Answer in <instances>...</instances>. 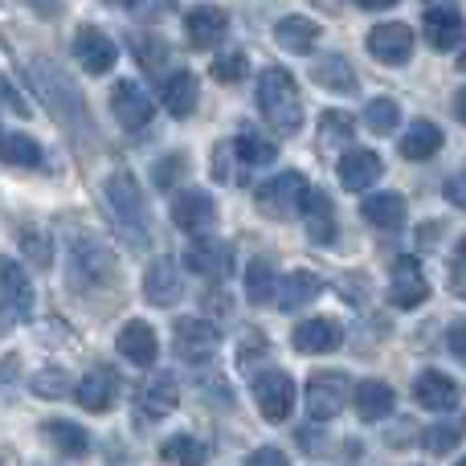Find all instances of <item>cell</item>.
<instances>
[{"label": "cell", "instance_id": "21", "mask_svg": "<svg viewBox=\"0 0 466 466\" xmlns=\"http://www.w3.org/2000/svg\"><path fill=\"white\" fill-rule=\"evenodd\" d=\"M197 98H201V90H197V74H193V70H172V74H164V82H160V103H164V111H168L172 119H188V115L197 111Z\"/></svg>", "mask_w": 466, "mask_h": 466}, {"label": "cell", "instance_id": "5", "mask_svg": "<svg viewBox=\"0 0 466 466\" xmlns=\"http://www.w3.org/2000/svg\"><path fill=\"white\" fill-rule=\"evenodd\" d=\"M348 397H352V385L339 369H323V372H311L307 377V413L315 421H331L344 413Z\"/></svg>", "mask_w": 466, "mask_h": 466}, {"label": "cell", "instance_id": "22", "mask_svg": "<svg viewBox=\"0 0 466 466\" xmlns=\"http://www.w3.org/2000/svg\"><path fill=\"white\" fill-rule=\"evenodd\" d=\"M303 226H307V238L319 241V246H331L336 241V205H331V197L323 193V188H307L303 197Z\"/></svg>", "mask_w": 466, "mask_h": 466}, {"label": "cell", "instance_id": "10", "mask_svg": "<svg viewBox=\"0 0 466 466\" xmlns=\"http://www.w3.org/2000/svg\"><path fill=\"white\" fill-rule=\"evenodd\" d=\"M111 111H115V119L123 123L127 131H139V127H147L152 123V115H156V106H152V98H147V90L139 86V82H115L111 86Z\"/></svg>", "mask_w": 466, "mask_h": 466}, {"label": "cell", "instance_id": "11", "mask_svg": "<svg viewBox=\"0 0 466 466\" xmlns=\"http://www.w3.org/2000/svg\"><path fill=\"white\" fill-rule=\"evenodd\" d=\"M369 54L385 66H405L413 57V29L405 21H385L369 33Z\"/></svg>", "mask_w": 466, "mask_h": 466}, {"label": "cell", "instance_id": "8", "mask_svg": "<svg viewBox=\"0 0 466 466\" xmlns=\"http://www.w3.org/2000/svg\"><path fill=\"white\" fill-rule=\"evenodd\" d=\"M74 57H78V66L86 74H111L115 62H119V49H115V41L106 37L103 29L82 25V29L74 33Z\"/></svg>", "mask_w": 466, "mask_h": 466}, {"label": "cell", "instance_id": "15", "mask_svg": "<svg viewBox=\"0 0 466 466\" xmlns=\"http://www.w3.org/2000/svg\"><path fill=\"white\" fill-rule=\"evenodd\" d=\"M229 33V16L218 5H197L185 13V37L193 49H213Z\"/></svg>", "mask_w": 466, "mask_h": 466}, {"label": "cell", "instance_id": "55", "mask_svg": "<svg viewBox=\"0 0 466 466\" xmlns=\"http://www.w3.org/2000/svg\"><path fill=\"white\" fill-rule=\"evenodd\" d=\"M459 266H462V270H466V238L459 241Z\"/></svg>", "mask_w": 466, "mask_h": 466}, {"label": "cell", "instance_id": "52", "mask_svg": "<svg viewBox=\"0 0 466 466\" xmlns=\"http://www.w3.org/2000/svg\"><path fill=\"white\" fill-rule=\"evenodd\" d=\"M360 8H369V13H380V8H393L397 0H356Z\"/></svg>", "mask_w": 466, "mask_h": 466}, {"label": "cell", "instance_id": "6", "mask_svg": "<svg viewBox=\"0 0 466 466\" xmlns=\"http://www.w3.org/2000/svg\"><path fill=\"white\" fill-rule=\"evenodd\" d=\"M249 389H254V401H258V410H262L266 421L279 426V421L290 418V410H295V380H290L287 372H279V369L254 372Z\"/></svg>", "mask_w": 466, "mask_h": 466}, {"label": "cell", "instance_id": "9", "mask_svg": "<svg viewBox=\"0 0 466 466\" xmlns=\"http://www.w3.org/2000/svg\"><path fill=\"white\" fill-rule=\"evenodd\" d=\"M389 299H393V307H421L430 299V282L426 274H421V262L410 254H401L393 262V279H389Z\"/></svg>", "mask_w": 466, "mask_h": 466}, {"label": "cell", "instance_id": "40", "mask_svg": "<svg viewBox=\"0 0 466 466\" xmlns=\"http://www.w3.org/2000/svg\"><path fill=\"white\" fill-rule=\"evenodd\" d=\"M5 164H13V168H37L41 164L37 139L21 136V131H8L5 136Z\"/></svg>", "mask_w": 466, "mask_h": 466}, {"label": "cell", "instance_id": "16", "mask_svg": "<svg viewBox=\"0 0 466 466\" xmlns=\"http://www.w3.org/2000/svg\"><path fill=\"white\" fill-rule=\"evenodd\" d=\"M172 221L185 233H205L218 221V205H213V197L205 193V188H185V193H177V201H172Z\"/></svg>", "mask_w": 466, "mask_h": 466}, {"label": "cell", "instance_id": "32", "mask_svg": "<svg viewBox=\"0 0 466 466\" xmlns=\"http://www.w3.org/2000/svg\"><path fill=\"white\" fill-rule=\"evenodd\" d=\"M438 152H442V131H438V123L418 119L401 136V156L405 160H434Z\"/></svg>", "mask_w": 466, "mask_h": 466}, {"label": "cell", "instance_id": "23", "mask_svg": "<svg viewBox=\"0 0 466 466\" xmlns=\"http://www.w3.org/2000/svg\"><path fill=\"white\" fill-rule=\"evenodd\" d=\"M413 397H418L421 410H430V413H446V410H454V405H459V385H454V380L446 377V372L426 369L418 380H413Z\"/></svg>", "mask_w": 466, "mask_h": 466}, {"label": "cell", "instance_id": "50", "mask_svg": "<svg viewBox=\"0 0 466 466\" xmlns=\"http://www.w3.org/2000/svg\"><path fill=\"white\" fill-rule=\"evenodd\" d=\"M5 103H8V111H16V115H29V106L21 103V95H16V86H13V82H5Z\"/></svg>", "mask_w": 466, "mask_h": 466}, {"label": "cell", "instance_id": "34", "mask_svg": "<svg viewBox=\"0 0 466 466\" xmlns=\"http://www.w3.org/2000/svg\"><path fill=\"white\" fill-rule=\"evenodd\" d=\"M356 139V119L348 111H323L319 119V147L331 152V147H348Z\"/></svg>", "mask_w": 466, "mask_h": 466}, {"label": "cell", "instance_id": "2", "mask_svg": "<svg viewBox=\"0 0 466 466\" xmlns=\"http://www.w3.org/2000/svg\"><path fill=\"white\" fill-rule=\"evenodd\" d=\"M258 106L279 136H295L303 127V95H299V82L290 78V70L282 66H266L258 74Z\"/></svg>", "mask_w": 466, "mask_h": 466}, {"label": "cell", "instance_id": "49", "mask_svg": "<svg viewBox=\"0 0 466 466\" xmlns=\"http://www.w3.org/2000/svg\"><path fill=\"white\" fill-rule=\"evenodd\" d=\"M446 348H451L459 360H466V319H459L451 331H446Z\"/></svg>", "mask_w": 466, "mask_h": 466}, {"label": "cell", "instance_id": "24", "mask_svg": "<svg viewBox=\"0 0 466 466\" xmlns=\"http://www.w3.org/2000/svg\"><path fill=\"white\" fill-rule=\"evenodd\" d=\"M185 266L201 279H226L229 274V246L213 238H197L193 246L185 249Z\"/></svg>", "mask_w": 466, "mask_h": 466}, {"label": "cell", "instance_id": "14", "mask_svg": "<svg viewBox=\"0 0 466 466\" xmlns=\"http://www.w3.org/2000/svg\"><path fill=\"white\" fill-rule=\"evenodd\" d=\"M172 344H177V352L185 356L188 364H201L221 348V336L209 319H180L177 331H172Z\"/></svg>", "mask_w": 466, "mask_h": 466}, {"label": "cell", "instance_id": "45", "mask_svg": "<svg viewBox=\"0 0 466 466\" xmlns=\"http://www.w3.org/2000/svg\"><path fill=\"white\" fill-rule=\"evenodd\" d=\"M21 241H25V246H33V262H37V266H49V262H54V254H49V238H46L41 229H25Z\"/></svg>", "mask_w": 466, "mask_h": 466}, {"label": "cell", "instance_id": "38", "mask_svg": "<svg viewBox=\"0 0 466 466\" xmlns=\"http://www.w3.org/2000/svg\"><path fill=\"white\" fill-rule=\"evenodd\" d=\"M270 295H274V266L266 258H254L246 270V299L254 307H262V303H270Z\"/></svg>", "mask_w": 466, "mask_h": 466}, {"label": "cell", "instance_id": "46", "mask_svg": "<svg viewBox=\"0 0 466 466\" xmlns=\"http://www.w3.org/2000/svg\"><path fill=\"white\" fill-rule=\"evenodd\" d=\"M180 168H185V156H168L164 164H156V168H152L156 185H160V188H172V185H177V172H180Z\"/></svg>", "mask_w": 466, "mask_h": 466}, {"label": "cell", "instance_id": "25", "mask_svg": "<svg viewBox=\"0 0 466 466\" xmlns=\"http://www.w3.org/2000/svg\"><path fill=\"white\" fill-rule=\"evenodd\" d=\"M344 344V328L336 319H303L295 328V348L307 356H328Z\"/></svg>", "mask_w": 466, "mask_h": 466}, {"label": "cell", "instance_id": "1", "mask_svg": "<svg viewBox=\"0 0 466 466\" xmlns=\"http://www.w3.org/2000/svg\"><path fill=\"white\" fill-rule=\"evenodd\" d=\"M29 82L37 86L41 103L49 106V115H54L62 127L82 131V123H86V103H82V90L74 86V78L62 70V66L49 62V57H33L29 62Z\"/></svg>", "mask_w": 466, "mask_h": 466}, {"label": "cell", "instance_id": "18", "mask_svg": "<svg viewBox=\"0 0 466 466\" xmlns=\"http://www.w3.org/2000/svg\"><path fill=\"white\" fill-rule=\"evenodd\" d=\"M180 295H185V282H180L177 262L172 258H156L144 270V299L152 307H172L180 303Z\"/></svg>", "mask_w": 466, "mask_h": 466}, {"label": "cell", "instance_id": "20", "mask_svg": "<svg viewBox=\"0 0 466 466\" xmlns=\"http://www.w3.org/2000/svg\"><path fill=\"white\" fill-rule=\"evenodd\" d=\"M180 405V385L172 372H156V377L144 380V389H139V413L152 421L168 418V413H177Z\"/></svg>", "mask_w": 466, "mask_h": 466}, {"label": "cell", "instance_id": "35", "mask_svg": "<svg viewBox=\"0 0 466 466\" xmlns=\"http://www.w3.org/2000/svg\"><path fill=\"white\" fill-rule=\"evenodd\" d=\"M41 434H46L62 454H70V459H86V451H90L86 430H78L74 421H46Z\"/></svg>", "mask_w": 466, "mask_h": 466}, {"label": "cell", "instance_id": "12", "mask_svg": "<svg viewBox=\"0 0 466 466\" xmlns=\"http://www.w3.org/2000/svg\"><path fill=\"white\" fill-rule=\"evenodd\" d=\"M33 307V290H29V279H25V270L8 258L5 262V282H0V311H5V319H0V328L13 331L16 323L29 315Z\"/></svg>", "mask_w": 466, "mask_h": 466}, {"label": "cell", "instance_id": "29", "mask_svg": "<svg viewBox=\"0 0 466 466\" xmlns=\"http://www.w3.org/2000/svg\"><path fill=\"white\" fill-rule=\"evenodd\" d=\"M119 352L127 356L131 364H139V369H147V364L156 360V352H160V344H156V331L147 328L144 319H131L127 328L119 331Z\"/></svg>", "mask_w": 466, "mask_h": 466}, {"label": "cell", "instance_id": "30", "mask_svg": "<svg viewBox=\"0 0 466 466\" xmlns=\"http://www.w3.org/2000/svg\"><path fill=\"white\" fill-rule=\"evenodd\" d=\"M311 78L319 82L323 90H336V95H352L356 90V70L348 66L344 54H323L319 62L311 66Z\"/></svg>", "mask_w": 466, "mask_h": 466}, {"label": "cell", "instance_id": "3", "mask_svg": "<svg viewBox=\"0 0 466 466\" xmlns=\"http://www.w3.org/2000/svg\"><path fill=\"white\" fill-rule=\"evenodd\" d=\"M106 205H111L115 221H119V233L131 241V246L144 249L152 241V226H147V205H144V193H139L136 177L131 172H111L106 177Z\"/></svg>", "mask_w": 466, "mask_h": 466}, {"label": "cell", "instance_id": "36", "mask_svg": "<svg viewBox=\"0 0 466 466\" xmlns=\"http://www.w3.org/2000/svg\"><path fill=\"white\" fill-rule=\"evenodd\" d=\"M164 459H168L172 466H205L209 462V446L193 434H177V438L164 442Z\"/></svg>", "mask_w": 466, "mask_h": 466}, {"label": "cell", "instance_id": "57", "mask_svg": "<svg viewBox=\"0 0 466 466\" xmlns=\"http://www.w3.org/2000/svg\"><path fill=\"white\" fill-rule=\"evenodd\" d=\"M454 466H466V459H459V462H454Z\"/></svg>", "mask_w": 466, "mask_h": 466}, {"label": "cell", "instance_id": "47", "mask_svg": "<svg viewBox=\"0 0 466 466\" xmlns=\"http://www.w3.org/2000/svg\"><path fill=\"white\" fill-rule=\"evenodd\" d=\"M246 466H290V462L279 446H258V451L246 459Z\"/></svg>", "mask_w": 466, "mask_h": 466}, {"label": "cell", "instance_id": "53", "mask_svg": "<svg viewBox=\"0 0 466 466\" xmlns=\"http://www.w3.org/2000/svg\"><path fill=\"white\" fill-rule=\"evenodd\" d=\"M29 5L37 8L41 16H54V13H57V0H29Z\"/></svg>", "mask_w": 466, "mask_h": 466}, {"label": "cell", "instance_id": "44", "mask_svg": "<svg viewBox=\"0 0 466 466\" xmlns=\"http://www.w3.org/2000/svg\"><path fill=\"white\" fill-rule=\"evenodd\" d=\"M172 8H177V0H127V13L136 16V21H160Z\"/></svg>", "mask_w": 466, "mask_h": 466}, {"label": "cell", "instance_id": "4", "mask_svg": "<svg viewBox=\"0 0 466 466\" xmlns=\"http://www.w3.org/2000/svg\"><path fill=\"white\" fill-rule=\"evenodd\" d=\"M307 177L303 172H279L274 180L258 185V209L270 221H290V213H303V197H307Z\"/></svg>", "mask_w": 466, "mask_h": 466}, {"label": "cell", "instance_id": "28", "mask_svg": "<svg viewBox=\"0 0 466 466\" xmlns=\"http://www.w3.org/2000/svg\"><path fill=\"white\" fill-rule=\"evenodd\" d=\"M352 401H356V413H360L364 421H380V418H389V413H393L397 393L385 385V380H360V385H356V393H352Z\"/></svg>", "mask_w": 466, "mask_h": 466}, {"label": "cell", "instance_id": "13", "mask_svg": "<svg viewBox=\"0 0 466 466\" xmlns=\"http://www.w3.org/2000/svg\"><path fill=\"white\" fill-rule=\"evenodd\" d=\"M111 274H115V262H111V254H106L98 241H86V238L74 241V249H70V279H74V287L106 282Z\"/></svg>", "mask_w": 466, "mask_h": 466}, {"label": "cell", "instance_id": "17", "mask_svg": "<svg viewBox=\"0 0 466 466\" xmlns=\"http://www.w3.org/2000/svg\"><path fill=\"white\" fill-rule=\"evenodd\" d=\"M74 397H78V405L86 413H106L115 405V397H119V377H115V369H106V364H95V369H90L86 377L78 380Z\"/></svg>", "mask_w": 466, "mask_h": 466}, {"label": "cell", "instance_id": "48", "mask_svg": "<svg viewBox=\"0 0 466 466\" xmlns=\"http://www.w3.org/2000/svg\"><path fill=\"white\" fill-rule=\"evenodd\" d=\"M442 193H446V201H451L454 209H462V213H466V177H451V180H446Z\"/></svg>", "mask_w": 466, "mask_h": 466}, {"label": "cell", "instance_id": "51", "mask_svg": "<svg viewBox=\"0 0 466 466\" xmlns=\"http://www.w3.org/2000/svg\"><path fill=\"white\" fill-rule=\"evenodd\" d=\"M205 307H209V311H226V315H229L233 299H229V295H221V290H213V295H209V303H205Z\"/></svg>", "mask_w": 466, "mask_h": 466}, {"label": "cell", "instance_id": "56", "mask_svg": "<svg viewBox=\"0 0 466 466\" xmlns=\"http://www.w3.org/2000/svg\"><path fill=\"white\" fill-rule=\"evenodd\" d=\"M459 70L466 74V49H462V54H459Z\"/></svg>", "mask_w": 466, "mask_h": 466}, {"label": "cell", "instance_id": "7", "mask_svg": "<svg viewBox=\"0 0 466 466\" xmlns=\"http://www.w3.org/2000/svg\"><path fill=\"white\" fill-rule=\"evenodd\" d=\"M421 29H426V41L434 49H454L466 33L462 8L454 0H426V13H421Z\"/></svg>", "mask_w": 466, "mask_h": 466}, {"label": "cell", "instance_id": "54", "mask_svg": "<svg viewBox=\"0 0 466 466\" xmlns=\"http://www.w3.org/2000/svg\"><path fill=\"white\" fill-rule=\"evenodd\" d=\"M454 115H459V119L466 123V86L459 90V95H454Z\"/></svg>", "mask_w": 466, "mask_h": 466}, {"label": "cell", "instance_id": "42", "mask_svg": "<svg viewBox=\"0 0 466 466\" xmlns=\"http://www.w3.org/2000/svg\"><path fill=\"white\" fill-rule=\"evenodd\" d=\"M209 74H213L218 82H226V86H238V82L249 74V62H246V54H241V49H229V54H218V57H213Z\"/></svg>", "mask_w": 466, "mask_h": 466}, {"label": "cell", "instance_id": "31", "mask_svg": "<svg viewBox=\"0 0 466 466\" xmlns=\"http://www.w3.org/2000/svg\"><path fill=\"white\" fill-rule=\"evenodd\" d=\"M364 221L377 229H401L405 226V197L401 193H372L369 201L360 205Z\"/></svg>", "mask_w": 466, "mask_h": 466}, {"label": "cell", "instance_id": "33", "mask_svg": "<svg viewBox=\"0 0 466 466\" xmlns=\"http://www.w3.org/2000/svg\"><path fill=\"white\" fill-rule=\"evenodd\" d=\"M233 152L241 156V164H246V168H266V164H274L279 160V147L270 144V139L266 136H258V131H241L238 139H233Z\"/></svg>", "mask_w": 466, "mask_h": 466}, {"label": "cell", "instance_id": "41", "mask_svg": "<svg viewBox=\"0 0 466 466\" xmlns=\"http://www.w3.org/2000/svg\"><path fill=\"white\" fill-rule=\"evenodd\" d=\"M29 389L37 397H46V401H62L70 393V377H66V369H41V372H33Z\"/></svg>", "mask_w": 466, "mask_h": 466}, {"label": "cell", "instance_id": "43", "mask_svg": "<svg viewBox=\"0 0 466 466\" xmlns=\"http://www.w3.org/2000/svg\"><path fill=\"white\" fill-rule=\"evenodd\" d=\"M459 438H462L459 426H434V430H426V434H421V446H426L430 454H446L451 446H459Z\"/></svg>", "mask_w": 466, "mask_h": 466}, {"label": "cell", "instance_id": "27", "mask_svg": "<svg viewBox=\"0 0 466 466\" xmlns=\"http://www.w3.org/2000/svg\"><path fill=\"white\" fill-rule=\"evenodd\" d=\"M319 290H323V282L315 270H290L287 279H279V307L282 311H299L311 299H319Z\"/></svg>", "mask_w": 466, "mask_h": 466}, {"label": "cell", "instance_id": "19", "mask_svg": "<svg viewBox=\"0 0 466 466\" xmlns=\"http://www.w3.org/2000/svg\"><path fill=\"white\" fill-rule=\"evenodd\" d=\"M339 185L352 188V193H364L369 185H377L380 172H385V164H380L377 152H369V147H344V156H339Z\"/></svg>", "mask_w": 466, "mask_h": 466}, {"label": "cell", "instance_id": "26", "mask_svg": "<svg viewBox=\"0 0 466 466\" xmlns=\"http://www.w3.org/2000/svg\"><path fill=\"white\" fill-rule=\"evenodd\" d=\"M274 41H279L287 54H311L315 41H319V25L311 21V16H282L279 25H274Z\"/></svg>", "mask_w": 466, "mask_h": 466}, {"label": "cell", "instance_id": "39", "mask_svg": "<svg viewBox=\"0 0 466 466\" xmlns=\"http://www.w3.org/2000/svg\"><path fill=\"white\" fill-rule=\"evenodd\" d=\"M397 123H401V106H397L393 98H372V103L364 106V127H369L372 136H389V131H397Z\"/></svg>", "mask_w": 466, "mask_h": 466}, {"label": "cell", "instance_id": "37", "mask_svg": "<svg viewBox=\"0 0 466 466\" xmlns=\"http://www.w3.org/2000/svg\"><path fill=\"white\" fill-rule=\"evenodd\" d=\"M131 49H136L139 66H144V70L152 74V78H160V70H168V62H172V49L164 46L160 37H147V33L131 37Z\"/></svg>", "mask_w": 466, "mask_h": 466}]
</instances>
